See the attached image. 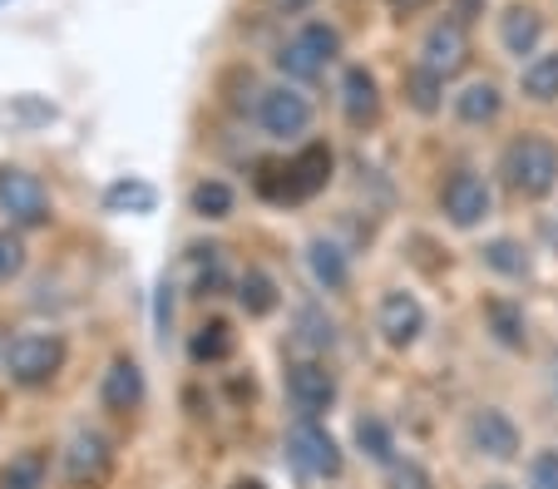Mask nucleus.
<instances>
[{"mask_svg": "<svg viewBox=\"0 0 558 489\" xmlns=\"http://www.w3.org/2000/svg\"><path fill=\"white\" fill-rule=\"evenodd\" d=\"M154 321H158V327H169V321H173V282H158V307H154Z\"/></svg>", "mask_w": 558, "mask_h": 489, "instance_id": "72a5a7b5", "label": "nucleus"}, {"mask_svg": "<svg viewBox=\"0 0 558 489\" xmlns=\"http://www.w3.org/2000/svg\"><path fill=\"white\" fill-rule=\"evenodd\" d=\"M548 381H554V391H558V352H554V362H548Z\"/></svg>", "mask_w": 558, "mask_h": 489, "instance_id": "ea45409f", "label": "nucleus"}, {"mask_svg": "<svg viewBox=\"0 0 558 489\" xmlns=\"http://www.w3.org/2000/svg\"><path fill=\"white\" fill-rule=\"evenodd\" d=\"M425 327H430V311H425V302L415 297L411 288H386L376 302V331L380 341H386L390 352H411L415 341L425 337Z\"/></svg>", "mask_w": 558, "mask_h": 489, "instance_id": "1a4fd4ad", "label": "nucleus"}, {"mask_svg": "<svg viewBox=\"0 0 558 489\" xmlns=\"http://www.w3.org/2000/svg\"><path fill=\"white\" fill-rule=\"evenodd\" d=\"M505 179L519 198H548L558 188V144L544 134H524L505 154Z\"/></svg>", "mask_w": 558, "mask_h": 489, "instance_id": "7ed1b4c3", "label": "nucleus"}, {"mask_svg": "<svg viewBox=\"0 0 558 489\" xmlns=\"http://www.w3.org/2000/svg\"><path fill=\"white\" fill-rule=\"evenodd\" d=\"M25 262H31L25 233H21V228H0V288H5V282H15V277L25 272Z\"/></svg>", "mask_w": 558, "mask_h": 489, "instance_id": "c756f323", "label": "nucleus"}, {"mask_svg": "<svg viewBox=\"0 0 558 489\" xmlns=\"http://www.w3.org/2000/svg\"><path fill=\"white\" fill-rule=\"evenodd\" d=\"M228 489H267V485H263V479H232Z\"/></svg>", "mask_w": 558, "mask_h": 489, "instance_id": "58836bf2", "label": "nucleus"}, {"mask_svg": "<svg viewBox=\"0 0 558 489\" xmlns=\"http://www.w3.org/2000/svg\"><path fill=\"white\" fill-rule=\"evenodd\" d=\"M519 89L534 105H554L558 99V50H538L534 60L519 70Z\"/></svg>", "mask_w": 558, "mask_h": 489, "instance_id": "a878e982", "label": "nucleus"}, {"mask_svg": "<svg viewBox=\"0 0 558 489\" xmlns=\"http://www.w3.org/2000/svg\"><path fill=\"white\" fill-rule=\"evenodd\" d=\"M499 109H505V95H499L495 80H470V85L454 95V119L470 129H485L499 119Z\"/></svg>", "mask_w": 558, "mask_h": 489, "instance_id": "412c9836", "label": "nucleus"}, {"mask_svg": "<svg viewBox=\"0 0 558 489\" xmlns=\"http://www.w3.org/2000/svg\"><path fill=\"white\" fill-rule=\"evenodd\" d=\"M232 208H238V188H232L228 179H198L189 188V213L198 218V223H222V218H232Z\"/></svg>", "mask_w": 558, "mask_h": 489, "instance_id": "5701e85b", "label": "nucleus"}, {"mask_svg": "<svg viewBox=\"0 0 558 489\" xmlns=\"http://www.w3.org/2000/svg\"><path fill=\"white\" fill-rule=\"evenodd\" d=\"M331 173H337V154H331V144L312 138V144H302L287 163H272V169L257 173V193H263L267 203H306V198H316V193L327 188Z\"/></svg>", "mask_w": 558, "mask_h": 489, "instance_id": "f257e3e1", "label": "nucleus"}, {"mask_svg": "<svg viewBox=\"0 0 558 489\" xmlns=\"http://www.w3.org/2000/svg\"><path fill=\"white\" fill-rule=\"evenodd\" d=\"M232 288H238V307H243L253 321L272 317V311L282 307V288H277V277L267 272V267H247Z\"/></svg>", "mask_w": 558, "mask_h": 489, "instance_id": "4be33fe9", "label": "nucleus"}, {"mask_svg": "<svg viewBox=\"0 0 558 489\" xmlns=\"http://www.w3.org/2000/svg\"><path fill=\"white\" fill-rule=\"evenodd\" d=\"M232 346H238V337H232L228 321H203V327L193 331V341H189V356L198 366H218V362H228L232 356Z\"/></svg>", "mask_w": 558, "mask_h": 489, "instance_id": "c85d7f7f", "label": "nucleus"}, {"mask_svg": "<svg viewBox=\"0 0 558 489\" xmlns=\"http://www.w3.org/2000/svg\"><path fill=\"white\" fill-rule=\"evenodd\" d=\"M390 11H401V15H411V11H425V5H430V0H386Z\"/></svg>", "mask_w": 558, "mask_h": 489, "instance_id": "4c0bfd02", "label": "nucleus"}, {"mask_svg": "<svg viewBox=\"0 0 558 489\" xmlns=\"http://www.w3.org/2000/svg\"><path fill=\"white\" fill-rule=\"evenodd\" d=\"M148 401V381H144V366L134 356H114L99 376V405L109 415H134L138 405Z\"/></svg>", "mask_w": 558, "mask_h": 489, "instance_id": "4468645a", "label": "nucleus"}, {"mask_svg": "<svg viewBox=\"0 0 558 489\" xmlns=\"http://www.w3.org/2000/svg\"><path fill=\"white\" fill-rule=\"evenodd\" d=\"M440 213L450 228L460 233H474V228H485L495 218V188L480 169H454L450 179L440 183Z\"/></svg>", "mask_w": 558, "mask_h": 489, "instance_id": "6e6552de", "label": "nucleus"}, {"mask_svg": "<svg viewBox=\"0 0 558 489\" xmlns=\"http://www.w3.org/2000/svg\"><path fill=\"white\" fill-rule=\"evenodd\" d=\"M538 40H544V15L534 11V5H509L505 15H499V45H505L514 60H534L538 54Z\"/></svg>", "mask_w": 558, "mask_h": 489, "instance_id": "6ab92c4d", "label": "nucleus"}, {"mask_svg": "<svg viewBox=\"0 0 558 489\" xmlns=\"http://www.w3.org/2000/svg\"><path fill=\"white\" fill-rule=\"evenodd\" d=\"M60 469L74 489H105L109 479H114V445H109L99 430L80 426L70 440H64Z\"/></svg>", "mask_w": 558, "mask_h": 489, "instance_id": "9d476101", "label": "nucleus"}, {"mask_svg": "<svg viewBox=\"0 0 558 489\" xmlns=\"http://www.w3.org/2000/svg\"><path fill=\"white\" fill-rule=\"evenodd\" d=\"M292 341L302 346L306 356H327L331 346H337V321H331L327 311H322V307L312 302V307L296 311V331H292Z\"/></svg>", "mask_w": 558, "mask_h": 489, "instance_id": "bb28decb", "label": "nucleus"}, {"mask_svg": "<svg viewBox=\"0 0 558 489\" xmlns=\"http://www.w3.org/2000/svg\"><path fill=\"white\" fill-rule=\"evenodd\" d=\"M401 89H405V105L415 109V114H440L445 109V80L435 75V70H425V64H415V70H405V80H401Z\"/></svg>", "mask_w": 558, "mask_h": 489, "instance_id": "cd10ccee", "label": "nucleus"}, {"mask_svg": "<svg viewBox=\"0 0 558 489\" xmlns=\"http://www.w3.org/2000/svg\"><path fill=\"white\" fill-rule=\"evenodd\" d=\"M0 213L11 218V228H45L50 223V193L31 169L0 163Z\"/></svg>", "mask_w": 558, "mask_h": 489, "instance_id": "f8f14e48", "label": "nucleus"}, {"mask_svg": "<svg viewBox=\"0 0 558 489\" xmlns=\"http://www.w3.org/2000/svg\"><path fill=\"white\" fill-rule=\"evenodd\" d=\"M253 119H257V129H263L267 138L292 144V138H302L306 129H312V99H306L302 89H292V85H272V89L257 95Z\"/></svg>", "mask_w": 558, "mask_h": 489, "instance_id": "9b49d317", "label": "nucleus"}, {"mask_svg": "<svg viewBox=\"0 0 558 489\" xmlns=\"http://www.w3.org/2000/svg\"><path fill=\"white\" fill-rule=\"evenodd\" d=\"M480 267H489V272L505 277V282H529V277H534V253H529L519 237L499 233V237H485V247H480Z\"/></svg>", "mask_w": 558, "mask_h": 489, "instance_id": "a211bd4d", "label": "nucleus"}, {"mask_svg": "<svg viewBox=\"0 0 558 489\" xmlns=\"http://www.w3.org/2000/svg\"><path fill=\"white\" fill-rule=\"evenodd\" d=\"M154 208H158V188L148 179H138V173L114 179L105 188V213H154Z\"/></svg>", "mask_w": 558, "mask_h": 489, "instance_id": "393cba45", "label": "nucleus"}, {"mask_svg": "<svg viewBox=\"0 0 558 489\" xmlns=\"http://www.w3.org/2000/svg\"><path fill=\"white\" fill-rule=\"evenodd\" d=\"M421 64H425V70H435L440 80L460 75L464 64H470V35H464V25L454 21V15H445V21H435L430 30H425Z\"/></svg>", "mask_w": 558, "mask_h": 489, "instance_id": "ddd939ff", "label": "nucleus"}, {"mask_svg": "<svg viewBox=\"0 0 558 489\" xmlns=\"http://www.w3.org/2000/svg\"><path fill=\"white\" fill-rule=\"evenodd\" d=\"M524 489H558V450L544 445L529 455L524 465Z\"/></svg>", "mask_w": 558, "mask_h": 489, "instance_id": "473e14b6", "label": "nucleus"}, {"mask_svg": "<svg viewBox=\"0 0 558 489\" xmlns=\"http://www.w3.org/2000/svg\"><path fill=\"white\" fill-rule=\"evenodd\" d=\"M282 450L287 465L302 479H341V469H347V450L337 445V436L322 420H292L282 436Z\"/></svg>", "mask_w": 558, "mask_h": 489, "instance_id": "20e7f679", "label": "nucleus"}, {"mask_svg": "<svg viewBox=\"0 0 558 489\" xmlns=\"http://www.w3.org/2000/svg\"><path fill=\"white\" fill-rule=\"evenodd\" d=\"M267 5H272L277 15H302L306 5H312V0H267Z\"/></svg>", "mask_w": 558, "mask_h": 489, "instance_id": "e433bc0d", "label": "nucleus"}, {"mask_svg": "<svg viewBox=\"0 0 558 489\" xmlns=\"http://www.w3.org/2000/svg\"><path fill=\"white\" fill-rule=\"evenodd\" d=\"M306 272H312V282L322 292H331V297H341V292L351 288V257L341 253L337 237H306Z\"/></svg>", "mask_w": 558, "mask_h": 489, "instance_id": "dca6fc26", "label": "nucleus"}, {"mask_svg": "<svg viewBox=\"0 0 558 489\" xmlns=\"http://www.w3.org/2000/svg\"><path fill=\"white\" fill-rule=\"evenodd\" d=\"M464 440L489 465H514L524 455V430H519V420L505 405H474L470 420H464Z\"/></svg>", "mask_w": 558, "mask_h": 489, "instance_id": "0eeeda50", "label": "nucleus"}, {"mask_svg": "<svg viewBox=\"0 0 558 489\" xmlns=\"http://www.w3.org/2000/svg\"><path fill=\"white\" fill-rule=\"evenodd\" d=\"M480 15H485V0H454V21L460 25L480 21Z\"/></svg>", "mask_w": 558, "mask_h": 489, "instance_id": "f704fd0d", "label": "nucleus"}, {"mask_svg": "<svg viewBox=\"0 0 558 489\" xmlns=\"http://www.w3.org/2000/svg\"><path fill=\"white\" fill-rule=\"evenodd\" d=\"M341 114L351 129H371L380 119V85L366 64H347L341 75Z\"/></svg>", "mask_w": 558, "mask_h": 489, "instance_id": "f3484780", "label": "nucleus"}, {"mask_svg": "<svg viewBox=\"0 0 558 489\" xmlns=\"http://www.w3.org/2000/svg\"><path fill=\"white\" fill-rule=\"evenodd\" d=\"M538 237H544V253H548V257H558V213H554V218H544Z\"/></svg>", "mask_w": 558, "mask_h": 489, "instance_id": "c9c22d12", "label": "nucleus"}, {"mask_svg": "<svg viewBox=\"0 0 558 489\" xmlns=\"http://www.w3.org/2000/svg\"><path fill=\"white\" fill-rule=\"evenodd\" d=\"M64 362H70V346H64L60 331H21V337L5 341L0 371L21 391H40L64 371Z\"/></svg>", "mask_w": 558, "mask_h": 489, "instance_id": "f03ea898", "label": "nucleus"}, {"mask_svg": "<svg viewBox=\"0 0 558 489\" xmlns=\"http://www.w3.org/2000/svg\"><path fill=\"white\" fill-rule=\"evenodd\" d=\"M386 489H435V475L415 455H401L386 469Z\"/></svg>", "mask_w": 558, "mask_h": 489, "instance_id": "2f4dec72", "label": "nucleus"}, {"mask_svg": "<svg viewBox=\"0 0 558 489\" xmlns=\"http://www.w3.org/2000/svg\"><path fill=\"white\" fill-rule=\"evenodd\" d=\"M485 489H514V485H505V479H489V485Z\"/></svg>", "mask_w": 558, "mask_h": 489, "instance_id": "a19ab883", "label": "nucleus"}, {"mask_svg": "<svg viewBox=\"0 0 558 489\" xmlns=\"http://www.w3.org/2000/svg\"><path fill=\"white\" fill-rule=\"evenodd\" d=\"M351 445H356L361 460H371V465L390 469L396 460H401V445H396V430L380 420V415H356V426H351Z\"/></svg>", "mask_w": 558, "mask_h": 489, "instance_id": "aec40b11", "label": "nucleus"}, {"mask_svg": "<svg viewBox=\"0 0 558 489\" xmlns=\"http://www.w3.org/2000/svg\"><path fill=\"white\" fill-rule=\"evenodd\" d=\"M480 317H485V331L495 346H505V352H524L529 346V311L519 297L495 292V297L480 302Z\"/></svg>", "mask_w": 558, "mask_h": 489, "instance_id": "2eb2a0df", "label": "nucleus"}, {"mask_svg": "<svg viewBox=\"0 0 558 489\" xmlns=\"http://www.w3.org/2000/svg\"><path fill=\"white\" fill-rule=\"evenodd\" d=\"M282 391H287V401H292L296 420H322V415L341 401V381L322 356H296V362H287Z\"/></svg>", "mask_w": 558, "mask_h": 489, "instance_id": "423d86ee", "label": "nucleus"}, {"mask_svg": "<svg viewBox=\"0 0 558 489\" xmlns=\"http://www.w3.org/2000/svg\"><path fill=\"white\" fill-rule=\"evenodd\" d=\"M341 54V30L327 21H306L302 30L292 35V40L277 50V70H282L287 80H296V85H312V80L327 75V64Z\"/></svg>", "mask_w": 558, "mask_h": 489, "instance_id": "39448f33", "label": "nucleus"}, {"mask_svg": "<svg viewBox=\"0 0 558 489\" xmlns=\"http://www.w3.org/2000/svg\"><path fill=\"white\" fill-rule=\"evenodd\" d=\"M0 489H50V450L31 445L0 469Z\"/></svg>", "mask_w": 558, "mask_h": 489, "instance_id": "b1692460", "label": "nucleus"}, {"mask_svg": "<svg viewBox=\"0 0 558 489\" xmlns=\"http://www.w3.org/2000/svg\"><path fill=\"white\" fill-rule=\"evenodd\" d=\"M0 356H5V341H0Z\"/></svg>", "mask_w": 558, "mask_h": 489, "instance_id": "79ce46f5", "label": "nucleus"}, {"mask_svg": "<svg viewBox=\"0 0 558 489\" xmlns=\"http://www.w3.org/2000/svg\"><path fill=\"white\" fill-rule=\"evenodd\" d=\"M189 262H193V288H198L203 297L222 288V253L218 247H193Z\"/></svg>", "mask_w": 558, "mask_h": 489, "instance_id": "7c9ffc66", "label": "nucleus"}]
</instances>
